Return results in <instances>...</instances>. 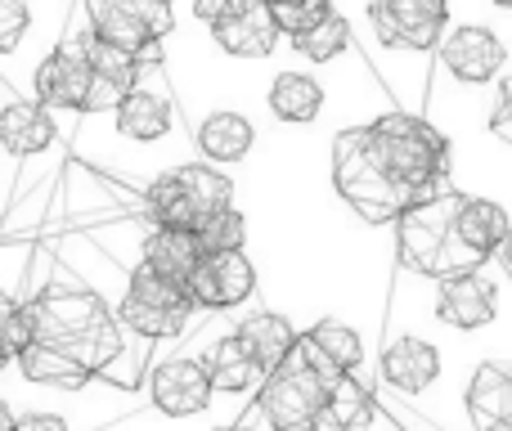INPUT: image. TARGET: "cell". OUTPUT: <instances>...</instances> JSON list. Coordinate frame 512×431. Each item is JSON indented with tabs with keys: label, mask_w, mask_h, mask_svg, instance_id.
Returning a JSON list of instances; mask_svg holds the SVG:
<instances>
[{
	"label": "cell",
	"mask_w": 512,
	"mask_h": 431,
	"mask_svg": "<svg viewBox=\"0 0 512 431\" xmlns=\"http://www.w3.org/2000/svg\"><path fill=\"white\" fill-rule=\"evenodd\" d=\"M104 41L131 50L144 63H162L167 41L176 36V5L171 0H77Z\"/></svg>",
	"instance_id": "52a82bcc"
},
{
	"label": "cell",
	"mask_w": 512,
	"mask_h": 431,
	"mask_svg": "<svg viewBox=\"0 0 512 431\" xmlns=\"http://www.w3.org/2000/svg\"><path fill=\"white\" fill-rule=\"evenodd\" d=\"M117 315L144 342H167V337H180L189 328V319L198 315V301L185 283H171L162 274L135 265L122 301H117Z\"/></svg>",
	"instance_id": "9c48e42d"
},
{
	"label": "cell",
	"mask_w": 512,
	"mask_h": 431,
	"mask_svg": "<svg viewBox=\"0 0 512 431\" xmlns=\"http://www.w3.org/2000/svg\"><path fill=\"white\" fill-rule=\"evenodd\" d=\"M198 243H203L207 256H221V252H248V216L239 207H225V212L207 216L203 225L194 229Z\"/></svg>",
	"instance_id": "f546056e"
},
{
	"label": "cell",
	"mask_w": 512,
	"mask_h": 431,
	"mask_svg": "<svg viewBox=\"0 0 512 431\" xmlns=\"http://www.w3.org/2000/svg\"><path fill=\"white\" fill-rule=\"evenodd\" d=\"M14 431H72V427L59 414H27V418H18Z\"/></svg>",
	"instance_id": "e575fe53"
},
{
	"label": "cell",
	"mask_w": 512,
	"mask_h": 431,
	"mask_svg": "<svg viewBox=\"0 0 512 431\" xmlns=\"http://www.w3.org/2000/svg\"><path fill=\"white\" fill-rule=\"evenodd\" d=\"M207 36H212V45L221 54L243 59V63H261V59H270L279 45H288V36L279 32V23H274V14H270V5H265V0H256L252 9L225 18V23L207 27Z\"/></svg>",
	"instance_id": "ac0fdd59"
},
{
	"label": "cell",
	"mask_w": 512,
	"mask_h": 431,
	"mask_svg": "<svg viewBox=\"0 0 512 431\" xmlns=\"http://www.w3.org/2000/svg\"><path fill=\"white\" fill-rule=\"evenodd\" d=\"M490 9H499V14H512V0H486Z\"/></svg>",
	"instance_id": "d590c367"
},
{
	"label": "cell",
	"mask_w": 512,
	"mask_h": 431,
	"mask_svg": "<svg viewBox=\"0 0 512 431\" xmlns=\"http://www.w3.org/2000/svg\"><path fill=\"white\" fill-rule=\"evenodd\" d=\"M63 117L50 113L45 104L27 95H5V108H0V149L9 153V162H32L45 158L50 149H59L63 140Z\"/></svg>",
	"instance_id": "5bb4252c"
},
{
	"label": "cell",
	"mask_w": 512,
	"mask_h": 431,
	"mask_svg": "<svg viewBox=\"0 0 512 431\" xmlns=\"http://www.w3.org/2000/svg\"><path fill=\"white\" fill-rule=\"evenodd\" d=\"M324 409H328V382L310 369L301 346L256 391V414L270 431H319L324 427Z\"/></svg>",
	"instance_id": "30bf717a"
},
{
	"label": "cell",
	"mask_w": 512,
	"mask_h": 431,
	"mask_svg": "<svg viewBox=\"0 0 512 431\" xmlns=\"http://www.w3.org/2000/svg\"><path fill=\"white\" fill-rule=\"evenodd\" d=\"M203 243H198V234H189V229H158L153 225L149 234H144L140 243V265L153 274H162V279L171 283H185L198 274V265H203Z\"/></svg>",
	"instance_id": "603a6c76"
},
{
	"label": "cell",
	"mask_w": 512,
	"mask_h": 431,
	"mask_svg": "<svg viewBox=\"0 0 512 431\" xmlns=\"http://www.w3.org/2000/svg\"><path fill=\"white\" fill-rule=\"evenodd\" d=\"M0 337H5L9 364L41 342V333H36V306H32V297H14V292H9L5 310H0Z\"/></svg>",
	"instance_id": "f1b7e54d"
},
{
	"label": "cell",
	"mask_w": 512,
	"mask_h": 431,
	"mask_svg": "<svg viewBox=\"0 0 512 431\" xmlns=\"http://www.w3.org/2000/svg\"><path fill=\"white\" fill-rule=\"evenodd\" d=\"M234 337H239L243 351L265 369V378H270L274 369H283L301 346L297 324H292L288 315H274V310H252V315H243L239 324H234Z\"/></svg>",
	"instance_id": "ffe728a7"
},
{
	"label": "cell",
	"mask_w": 512,
	"mask_h": 431,
	"mask_svg": "<svg viewBox=\"0 0 512 431\" xmlns=\"http://www.w3.org/2000/svg\"><path fill=\"white\" fill-rule=\"evenodd\" d=\"M144 216L158 229H189L194 234L207 216L234 207V180L212 162H180L144 185Z\"/></svg>",
	"instance_id": "5b68a950"
},
{
	"label": "cell",
	"mask_w": 512,
	"mask_h": 431,
	"mask_svg": "<svg viewBox=\"0 0 512 431\" xmlns=\"http://www.w3.org/2000/svg\"><path fill=\"white\" fill-rule=\"evenodd\" d=\"M18 373H23L27 382H36V387H54V391H81L95 373L86 369L81 360H72L68 351H59V346H45L36 342L27 355H18Z\"/></svg>",
	"instance_id": "484cf974"
},
{
	"label": "cell",
	"mask_w": 512,
	"mask_h": 431,
	"mask_svg": "<svg viewBox=\"0 0 512 431\" xmlns=\"http://www.w3.org/2000/svg\"><path fill=\"white\" fill-rule=\"evenodd\" d=\"M382 378L405 396H423L441 378V351L427 337H396L382 346Z\"/></svg>",
	"instance_id": "44dd1931"
},
{
	"label": "cell",
	"mask_w": 512,
	"mask_h": 431,
	"mask_svg": "<svg viewBox=\"0 0 512 431\" xmlns=\"http://www.w3.org/2000/svg\"><path fill=\"white\" fill-rule=\"evenodd\" d=\"M252 5L256 0H189V14H194L203 27H216V23H225V18L243 14V9H252Z\"/></svg>",
	"instance_id": "836d02e7"
},
{
	"label": "cell",
	"mask_w": 512,
	"mask_h": 431,
	"mask_svg": "<svg viewBox=\"0 0 512 431\" xmlns=\"http://www.w3.org/2000/svg\"><path fill=\"white\" fill-rule=\"evenodd\" d=\"M270 14L279 23V32L292 41V36L319 27L328 14H337V0H292V5H270Z\"/></svg>",
	"instance_id": "4dcf8cb0"
},
{
	"label": "cell",
	"mask_w": 512,
	"mask_h": 431,
	"mask_svg": "<svg viewBox=\"0 0 512 431\" xmlns=\"http://www.w3.org/2000/svg\"><path fill=\"white\" fill-rule=\"evenodd\" d=\"M351 45H355V23L342 14V9H337V14H328L319 27H310V32H301V36H292L288 50L297 54V59L315 63V68H328V63L346 59V54H351Z\"/></svg>",
	"instance_id": "4316f807"
},
{
	"label": "cell",
	"mask_w": 512,
	"mask_h": 431,
	"mask_svg": "<svg viewBox=\"0 0 512 431\" xmlns=\"http://www.w3.org/2000/svg\"><path fill=\"white\" fill-rule=\"evenodd\" d=\"M216 431H248V427H216Z\"/></svg>",
	"instance_id": "f35d334b"
},
{
	"label": "cell",
	"mask_w": 512,
	"mask_h": 431,
	"mask_svg": "<svg viewBox=\"0 0 512 431\" xmlns=\"http://www.w3.org/2000/svg\"><path fill=\"white\" fill-rule=\"evenodd\" d=\"M364 131H369L373 162L400 189H409L414 198L450 189V140L432 117L414 108H382L373 122H364Z\"/></svg>",
	"instance_id": "7a4b0ae2"
},
{
	"label": "cell",
	"mask_w": 512,
	"mask_h": 431,
	"mask_svg": "<svg viewBox=\"0 0 512 431\" xmlns=\"http://www.w3.org/2000/svg\"><path fill=\"white\" fill-rule=\"evenodd\" d=\"M364 23L396 59H436L454 23V0H364Z\"/></svg>",
	"instance_id": "8992f818"
},
{
	"label": "cell",
	"mask_w": 512,
	"mask_h": 431,
	"mask_svg": "<svg viewBox=\"0 0 512 431\" xmlns=\"http://www.w3.org/2000/svg\"><path fill=\"white\" fill-rule=\"evenodd\" d=\"M333 185H337V194L346 198V207H351L360 220H369V225H396L409 207L423 203V198H414L409 189H400L396 180L373 162L369 131H364V126H346V131H337V140H333Z\"/></svg>",
	"instance_id": "277c9868"
},
{
	"label": "cell",
	"mask_w": 512,
	"mask_h": 431,
	"mask_svg": "<svg viewBox=\"0 0 512 431\" xmlns=\"http://www.w3.org/2000/svg\"><path fill=\"white\" fill-rule=\"evenodd\" d=\"M194 144L212 167H230V162H243L256 149V122L239 108H212L198 122Z\"/></svg>",
	"instance_id": "7402d4cb"
},
{
	"label": "cell",
	"mask_w": 512,
	"mask_h": 431,
	"mask_svg": "<svg viewBox=\"0 0 512 431\" xmlns=\"http://www.w3.org/2000/svg\"><path fill=\"white\" fill-rule=\"evenodd\" d=\"M104 122L113 126L117 140L140 144V149L171 140V135L180 131V108H176V90H171L167 68H162V63H144L140 86H135Z\"/></svg>",
	"instance_id": "7c38bea8"
},
{
	"label": "cell",
	"mask_w": 512,
	"mask_h": 431,
	"mask_svg": "<svg viewBox=\"0 0 512 431\" xmlns=\"http://www.w3.org/2000/svg\"><path fill=\"white\" fill-rule=\"evenodd\" d=\"M265 5H292V0H265Z\"/></svg>",
	"instance_id": "74e56055"
},
{
	"label": "cell",
	"mask_w": 512,
	"mask_h": 431,
	"mask_svg": "<svg viewBox=\"0 0 512 431\" xmlns=\"http://www.w3.org/2000/svg\"><path fill=\"white\" fill-rule=\"evenodd\" d=\"M198 310L216 315V310H234L256 292V265L248 252H221V256H203L198 274L189 279Z\"/></svg>",
	"instance_id": "2e32d148"
},
{
	"label": "cell",
	"mask_w": 512,
	"mask_h": 431,
	"mask_svg": "<svg viewBox=\"0 0 512 431\" xmlns=\"http://www.w3.org/2000/svg\"><path fill=\"white\" fill-rule=\"evenodd\" d=\"M32 306H36V333H41L45 346L68 351L95 378L122 382L117 364L135 360V342H144V337H135L95 288H86L77 279H50L32 292Z\"/></svg>",
	"instance_id": "6da1fadb"
},
{
	"label": "cell",
	"mask_w": 512,
	"mask_h": 431,
	"mask_svg": "<svg viewBox=\"0 0 512 431\" xmlns=\"http://www.w3.org/2000/svg\"><path fill=\"white\" fill-rule=\"evenodd\" d=\"M301 355H306L310 369L333 387L337 378H351V373L360 378L364 337L355 333L351 324H342V319H319V324H310L306 333H301Z\"/></svg>",
	"instance_id": "e0dca14e"
},
{
	"label": "cell",
	"mask_w": 512,
	"mask_h": 431,
	"mask_svg": "<svg viewBox=\"0 0 512 431\" xmlns=\"http://www.w3.org/2000/svg\"><path fill=\"white\" fill-rule=\"evenodd\" d=\"M171 5H176V0H171Z\"/></svg>",
	"instance_id": "ab89813d"
},
{
	"label": "cell",
	"mask_w": 512,
	"mask_h": 431,
	"mask_svg": "<svg viewBox=\"0 0 512 431\" xmlns=\"http://www.w3.org/2000/svg\"><path fill=\"white\" fill-rule=\"evenodd\" d=\"M490 135H495L504 149H512V72L495 86V95H490V117H486Z\"/></svg>",
	"instance_id": "d6a6232c"
},
{
	"label": "cell",
	"mask_w": 512,
	"mask_h": 431,
	"mask_svg": "<svg viewBox=\"0 0 512 431\" xmlns=\"http://www.w3.org/2000/svg\"><path fill=\"white\" fill-rule=\"evenodd\" d=\"M203 364H207V373H212L221 396H256L265 382V369L243 351V342L234 333L216 337V342L203 351Z\"/></svg>",
	"instance_id": "d4e9b609"
},
{
	"label": "cell",
	"mask_w": 512,
	"mask_h": 431,
	"mask_svg": "<svg viewBox=\"0 0 512 431\" xmlns=\"http://www.w3.org/2000/svg\"><path fill=\"white\" fill-rule=\"evenodd\" d=\"M95 81L99 77H95V68H90L86 50H81L68 36V27H63L59 45L32 68V90H27V99H36V104H45L50 113H59L68 126H77L81 117L90 113Z\"/></svg>",
	"instance_id": "8fae6325"
},
{
	"label": "cell",
	"mask_w": 512,
	"mask_h": 431,
	"mask_svg": "<svg viewBox=\"0 0 512 431\" xmlns=\"http://www.w3.org/2000/svg\"><path fill=\"white\" fill-rule=\"evenodd\" d=\"M373 423V391L360 378H337L328 387V409H324V427L328 431H369Z\"/></svg>",
	"instance_id": "83f0119b"
},
{
	"label": "cell",
	"mask_w": 512,
	"mask_h": 431,
	"mask_svg": "<svg viewBox=\"0 0 512 431\" xmlns=\"http://www.w3.org/2000/svg\"><path fill=\"white\" fill-rule=\"evenodd\" d=\"M499 256H504V265L512 270V234H508V243H504V252H499Z\"/></svg>",
	"instance_id": "8d00e7d4"
},
{
	"label": "cell",
	"mask_w": 512,
	"mask_h": 431,
	"mask_svg": "<svg viewBox=\"0 0 512 431\" xmlns=\"http://www.w3.org/2000/svg\"><path fill=\"white\" fill-rule=\"evenodd\" d=\"M216 382L203 355H167L149 373V405L167 418H194L212 405Z\"/></svg>",
	"instance_id": "4fadbf2b"
},
{
	"label": "cell",
	"mask_w": 512,
	"mask_h": 431,
	"mask_svg": "<svg viewBox=\"0 0 512 431\" xmlns=\"http://www.w3.org/2000/svg\"><path fill=\"white\" fill-rule=\"evenodd\" d=\"M459 198H463L459 189H441V194L414 203L396 220V256L405 270L445 283V279H459V274H472L486 265V256L472 252L459 238V229H454Z\"/></svg>",
	"instance_id": "3957f363"
},
{
	"label": "cell",
	"mask_w": 512,
	"mask_h": 431,
	"mask_svg": "<svg viewBox=\"0 0 512 431\" xmlns=\"http://www.w3.org/2000/svg\"><path fill=\"white\" fill-rule=\"evenodd\" d=\"M265 108L283 126H310L324 117L328 86L306 68H279L270 77V86H265Z\"/></svg>",
	"instance_id": "d6986e66"
},
{
	"label": "cell",
	"mask_w": 512,
	"mask_h": 431,
	"mask_svg": "<svg viewBox=\"0 0 512 431\" xmlns=\"http://www.w3.org/2000/svg\"><path fill=\"white\" fill-rule=\"evenodd\" d=\"M454 229H459V238L472 247V252H481L490 261V256L504 252V243L512 234V212L504 203H495V198L463 194L459 198V216H454Z\"/></svg>",
	"instance_id": "cb8c5ba5"
},
{
	"label": "cell",
	"mask_w": 512,
	"mask_h": 431,
	"mask_svg": "<svg viewBox=\"0 0 512 431\" xmlns=\"http://www.w3.org/2000/svg\"><path fill=\"white\" fill-rule=\"evenodd\" d=\"M508 59L512 45L504 41V32L481 18H454L436 50V68L445 81H454L459 90H490V95L508 77Z\"/></svg>",
	"instance_id": "ba28073f"
},
{
	"label": "cell",
	"mask_w": 512,
	"mask_h": 431,
	"mask_svg": "<svg viewBox=\"0 0 512 431\" xmlns=\"http://www.w3.org/2000/svg\"><path fill=\"white\" fill-rule=\"evenodd\" d=\"M499 315V283L490 274L472 270L459 274V279H445L436 283V319L459 333H481L490 328Z\"/></svg>",
	"instance_id": "9a60e30c"
},
{
	"label": "cell",
	"mask_w": 512,
	"mask_h": 431,
	"mask_svg": "<svg viewBox=\"0 0 512 431\" xmlns=\"http://www.w3.org/2000/svg\"><path fill=\"white\" fill-rule=\"evenodd\" d=\"M32 0H0V54L9 59H18V50H23V41L32 36Z\"/></svg>",
	"instance_id": "1f68e13d"
}]
</instances>
